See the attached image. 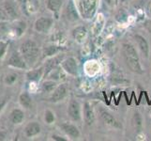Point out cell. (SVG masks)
<instances>
[{
	"instance_id": "24",
	"label": "cell",
	"mask_w": 151,
	"mask_h": 141,
	"mask_svg": "<svg viewBox=\"0 0 151 141\" xmlns=\"http://www.w3.org/2000/svg\"><path fill=\"white\" fill-rule=\"evenodd\" d=\"M7 46H8V43H4V41H0V59H2V57L4 56V55H5V53H6Z\"/></svg>"
},
{
	"instance_id": "3",
	"label": "cell",
	"mask_w": 151,
	"mask_h": 141,
	"mask_svg": "<svg viewBox=\"0 0 151 141\" xmlns=\"http://www.w3.org/2000/svg\"><path fill=\"white\" fill-rule=\"evenodd\" d=\"M68 115L72 121L79 122L82 119V108L81 103L75 99H71L68 106Z\"/></svg>"
},
{
	"instance_id": "26",
	"label": "cell",
	"mask_w": 151,
	"mask_h": 141,
	"mask_svg": "<svg viewBox=\"0 0 151 141\" xmlns=\"http://www.w3.org/2000/svg\"><path fill=\"white\" fill-rule=\"evenodd\" d=\"M5 9H6L7 12H8L9 15H15V14H16V12H15V9L12 8V5L6 4V6H5Z\"/></svg>"
},
{
	"instance_id": "16",
	"label": "cell",
	"mask_w": 151,
	"mask_h": 141,
	"mask_svg": "<svg viewBox=\"0 0 151 141\" xmlns=\"http://www.w3.org/2000/svg\"><path fill=\"white\" fill-rule=\"evenodd\" d=\"M44 74V70L42 67L39 68L37 70H32L27 72V78L28 80H31V81H39L42 75Z\"/></svg>"
},
{
	"instance_id": "2",
	"label": "cell",
	"mask_w": 151,
	"mask_h": 141,
	"mask_svg": "<svg viewBox=\"0 0 151 141\" xmlns=\"http://www.w3.org/2000/svg\"><path fill=\"white\" fill-rule=\"evenodd\" d=\"M40 48L35 41L28 40L21 46V55L23 56L27 64L34 65L40 56Z\"/></svg>"
},
{
	"instance_id": "5",
	"label": "cell",
	"mask_w": 151,
	"mask_h": 141,
	"mask_svg": "<svg viewBox=\"0 0 151 141\" xmlns=\"http://www.w3.org/2000/svg\"><path fill=\"white\" fill-rule=\"evenodd\" d=\"M53 25V19L49 17H40L35 22V29L40 33H46Z\"/></svg>"
},
{
	"instance_id": "32",
	"label": "cell",
	"mask_w": 151,
	"mask_h": 141,
	"mask_svg": "<svg viewBox=\"0 0 151 141\" xmlns=\"http://www.w3.org/2000/svg\"><path fill=\"white\" fill-rule=\"evenodd\" d=\"M149 12H150V14H151V5H150V7H149Z\"/></svg>"
},
{
	"instance_id": "18",
	"label": "cell",
	"mask_w": 151,
	"mask_h": 141,
	"mask_svg": "<svg viewBox=\"0 0 151 141\" xmlns=\"http://www.w3.org/2000/svg\"><path fill=\"white\" fill-rule=\"evenodd\" d=\"M19 102L21 106H24V108H31L32 107V99L27 93H22L19 97Z\"/></svg>"
},
{
	"instance_id": "19",
	"label": "cell",
	"mask_w": 151,
	"mask_h": 141,
	"mask_svg": "<svg viewBox=\"0 0 151 141\" xmlns=\"http://www.w3.org/2000/svg\"><path fill=\"white\" fill-rule=\"evenodd\" d=\"M62 50V47L59 46H55V45H49V46H45L43 49V54L46 56H51L55 54H56L57 52Z\"/></svg>"
},
{
	"instance_id": "6",
	"label": "cell",
	"mask_w": 151,
	"mask_h": 141,
	"mask_svg": "<svg viewBox=\"0 0 151 141\" xmlns=\"http://www.w3.org/2000/svg\"><path fill=\"white\" fill-rule=\"evenodd\" d=\"M9 65L17 69H27V64L22 55L19 53H13L9 59Z\"/></svg>"
},
{
	"instance_id": "23",
	"label": "cell",
	"mask_w": 151,
	"mask_h": 141,
	"mask_svg": "<svg viewBox=\"0 0 151 141\" xmlns=\"http://www.w3.org/2000/svg\"><path fill=\"white\" fill-rule=\"evenodd\" d=\"M16 79H17V74H9L6 77L5 82H6V84H8V85H12L15 81H16Z\"/></svg>"
},
{
	"instance_id": "4",
	"label": "cell",
	"mask_w": 151,
	"mask_h": 141,
	"mask_svg": "<svg viewBox=\"0 0 151 141\" xmlns=\"http://www.w3.org/2000/svg\"><path fill=\"white\" fill-rule=\"evenodd\" d=\"M62 69H63L68 74L76 77L78 75V64L74 57L69 56L61 61L60 63Z\"/></svg>"
},
{
	"instance_id": "17",
	"label": "cell",
	"mask_w": 151,
	"mask_h": 141,
	"mask_svg": "<svg viewBox=\"0 0 151 141\" xmlns=\"http://www.w3.org/2000/svg\"><path fill=\"white\" fill-rule=\"evenodd\" d=\"M63 0H46V6L48 9L55 13H57L60 10Z\"/></svg>"
},
{
	"instance_id": "29",
	"label": "cell",
	"mask_w": 151,
	"mask_h": 141,
	"mask_svg": "<svg viewBox=\"0 0 151 141\" xmlns=\"http://www.w3.org/2000/svg\"><path fill=\"white\" fill-rule=\"evenodd\" d=\"M147 27L151 31V20H150V21H148V22L147 23Z\"/></svg>"
},
{
	"instance_id": "20",
	"label": "cell",
	"mask_w": 151,
	"mask_h": 141,
	"mask_svg": "<svg viewBox=\"0 0 151 141\" xmlns=\"http://www.w3.org/2000/svg\"><path fill=\"white\" fill-rule=\"evenodd\" d=\"M67 12H68V18H70V20H77L78 19V14H77V10L74 7V5L72 3H70V5L68 6V9H67Z\"/></svg>"
},
{
	"instance_id": "9",
	"label": "cell",
	"mask_w": 151,
	"mask_h": 141,
	"mask_svg": "<svg viewBox=\"0 0 151 141\" xmlns=\"http://www.w3.org/2000/svg\"><path fill=\"white\" fill-rule=\"evenodd\" d=\"M67 92H68V87L65 84H61L59 86H57L53 93H52V96L50 97V101L53 102V103H57L66 97L67 95Z\"/></svg>"
},
{
	"instance_id": "13",
	"label": "cell",
	"mask_w": 151,
	"mask_h": 141,
	"mask_svg": "<svg viewBox=\"0 0 151 141\" xmlns=\"http://www.w3.org/2000/svg\"><path fill=\"white\" fill-rule=\"evenodd\" d=\"M40 131H41L40 125L36 121L29 122L24 128V134L27 137H33L35 135L39 134Z\"/></svg>"
},
{
	"instance_id": "25",
	"label": "cell",
	"mask_w": 151,
	"mask_h": 141,
	"mask_svg": "<svg viewBox=\"0 0 151 141\" xmlns=\"http://www.w3.org/2000/svg\"><path fill=\"white\" fill-rule=\"evenodd\" d=\"M133 122L136 125V127H140L142 125V118L140 116L139 113L134 114V117H133Z\"/></svg>"
},
{
	"instance_id": "15",
	"label": "cell",
	"mask_w": 151,
	"mask_h": 141,
	"mask_svg": "<svg viewBox=\"0 0 151 141\" xmlns=\"http://www.w3.org/2000/svg\"><path fill=\"white\" fill-rule=\"evenodd\" d=\"M86 34H87V31L84 27H77L73 30V32H72L73 38L75 39V40L79 41V43H81V41H83L86 39Z\"/></svg>"
},
{
	"instance_id": "22",
	"label": "cell",
	"mask_w": 151,
	"mask_h": 141,
	"mask_svg": "<svg viewBox=\"0 0 151 141\" xmlns=\"http://www.w3.org/2000/svg\"><path fill=\"white\" fill-rule=\"evenodd\" d=\"M44 119L48 124H51L55 121V114L51 110H46L44 115Z\"/></svg>"
},
{
	"instance_id": "11",
	"label": "cell",
	"mask_w": 151,
	"mask_h": 141,
	"mask_svg": "<svg viewBox=\"0 0 151 141\" xmlns=\"http://www.w3.org/2000/svg\"><path fill=\"white\" fill-rule=\"evenodd\" d=\"M61 129L63 130V132L67 134L71 138H79L80 137V131L74 124L71 123H62L60 125Z\"/></svg>"
},
{
	"instance_id": "28",
	"label": "cell",
	"mask_w": 151,
	"mask_h": 141,
	"mask_svg": "<svg viewBox=\"0 0 151 141\" xmlns=\"http://www.w3.org/2000/svg\"><path fill=\"white\" fill-rule=\"evenodd\" d=\"M105 3L108 6H113L114 5V0H105Z\"/></svg>"
},
{
	"instance_id": "10",
	"label": "cell",
	"mask_w": 151,
	"mask_h": 141,
	"mask_svg": "<svg viewBox=\"0 0 151 141\" xmlns=\"http://www.w3.org/2000/svg\"><path fill=\"white\" fill-rule=\"evenodd\" d=\"M84 119H85V122L86 125L90 126L93 123L95 122L96 116H95V112L93 106L89 103H86L84 104Z\"/></svg>"
},
{
	"instance_id": "30",
	"label": "cell",
	"mask_w": 151,
	"mask_h": 141,
	"mask_svg": "<svg viewBox=\"0 0 151 141\" xmlns=\"http://www.w3.org/2000/svg\"><path fill=\"white\" fill-rule=\"evenodd\" d=\"M5 103H5V101H4V102H2L1 103H0V111H1L2 109H3V107L5 106Z\"/></svg>"
},
{
	"instance_id": "7",
	"label": "cell",
	"mask_w": 151,
	"mask_h": 141,
	"mask_svg": "<svg viewBox=\"0 0 151 141\" xmlns=\"http://www.w3.org/2000/svg\"><path fill=\"white\" fill-rule=\"evenodd\" d=\"M96 0H80V8L83 12V15L90 17L96 9Z\"/></svg>"
},
{
	"instance_id": "14",
	"label": "cell",
	"mask_w": 151,
	"mask_h": 141,
	"mask_svg": "<svg viewBox=\"0 0 151 141\" xmlns=\"http://www.w3.org/2000/svg\"><path fill=\"white\" fill-rule=\"evenodd\" d=\"M9 119H10V121H12V123L20 124L24 121V114L22 110H20V109H14V110H12V113H10Z\"/></svg>"
},
{
	"instance_id": "31",
	"label": "cell",
	"mask_w": 151,
	"mask_h": 141,
	"mask_svg": "<svg viewBox=\"0 0 151 141\" xmlns=\"http://www.w3.org/2000/svg\"><path fill=\"white\" fill-rule=\"evenodd\" d=\"M5 137V134L4 133H0V140H3Z\"/></svg>"
},
{
	"instance_id": "8",
	"label": "cell",
	"mask_w": 151,
	"mask_h": 141,
	"mask_svg": "<svg viewBox=\"0 0 151 141\" xmlns=\"http://www.w3.org/2000/svg\"><path fill=\"white\" fill-rule=\"evenodd\" d=\"M134 40H136L137 45L139 47L140 51H141L142 55L147 59L149 56V52H150V48H149V44L147 43V40H145V38L144 36L140 35V34H135L134 35Z\"/></svg>"
},
{
	"instance_id": "12",
	"label": "cell",
	"mask_w": 151,
	"mask_h": 141,
	"mask_svg": "<svg viewBox=\"0 0 151 141\" xmlns=\"http://www.w3.org/2000/svg\"><path fill=\"white\" fill-rule=\"evenodd\" d=\"M101 118L103 121V122H105L106 124L110 125V126H112L114 128H121L122 127V125L116 121V118L106 110H103V109L101 110Z\"/></svg>"
},
{
	"instance_id": "1",
	"label": "cell",
	"mask_w": 151,
	"mask_h": 141,
	"mask_svg": "<svg viewBox=\"0 0 151 141\" xmlns=\"http://www.w3.org/2000/svg\"><path fill=\"white\" fill-rule=\"evenodd\" d=\"M123 54L125 61H126V64L129 69L132 72H135V74H142L144 72V70L141 66V63H140L139 56L137 54L136 49L134 48V46L131 43H124Z\"/></svg>"
},
{
	"instance_id": "27",
	"label": "cell",
	"mask_w": 151,
	"mask_h": 141,
	"mask_svg": "<svg viewBox=\"0 0 151 141\" xmlns=\"http://www.w3.org/2000/svg\"><path fill=\"white\" fill-rule=\"evenodd\" d=\"M52 137H53V139H54V140H58V141H67V139H66V138L62 137H59V135H55V134H54Z\"/></svg>"
},
{
	"instance_id": "21",
	"label": "cell",
	"mask_w": 151,
	"mask_h": 141,
	"mask_svg": "<svg viewBox=\"0 0 151 141\" xmlns=\"http://www.w3.org/2000/svg\"><path fill=\"white\" fill-rule=\"evenodd\" d=\"M55 82L54 81H46L42 84V90L46 92H53L55 87Z\"/></svg>"
}]
</instances>
